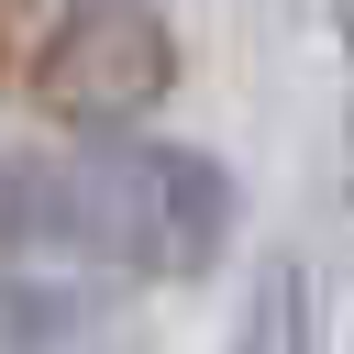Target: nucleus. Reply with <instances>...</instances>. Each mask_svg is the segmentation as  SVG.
I'll return each mask as SVG.
<instances>
[{"mask_svg":"<svg viewBox=\"0 0 354 354\" xmlns=\"http://www.w3.org/2000/svg\"><path fill=\"white\" fill-rule=\"evenodd\" d=\"M166 88H177V33L155 0H77L33 44V100L55 122H77L88 144L144 133V111H166Z\"/></svg>","mask_w":354,"mask_h":354,"instance_id":"nucleus-2","label":"nucleus"},{"mask_svg":"<svg viewBox=\"0 0 354 354\" xmlns=\"http://www.w3.org/2000/svg\"><path fill=\"white\" fill-rule=\"evenodd\" d=\"M232 354H321V299H310V266H299V254H266Z\"/></svg>","mask_w":354,"mask_h":354,"instance_id":"nucleus-4","label":"nucleus"},{"mask_svg":"<svg viewBox=\"0 0 354 354\" xmlns=\"http://www.w3.org/2000/svg\"><path fill=\"white\" fill-rule=\"evenodd\" d=\"M0 354H155V343H144V321L111 277L11 266L0 277Z\"/></svg>","mask_w":354,"mask_h":354,"instance_id":"nucleus-3","label":"nucleus"},{"mask_svg":"<svg viewBox=\"0 0 354 354\" xmlns=\"http://www.w3.org/2000/svg\"><path fill=\"white\" fill-rule=\"evenodd\" d=\"M243 232V188L210 144L166 133H111L77 144L66 166L0 155V277L11 266H66L111 288H199Z\"/></svg>","mask_w":354,"mask_h":354,"instance_id":"nucleus-1","label":"nucleus"}]
</instances>
